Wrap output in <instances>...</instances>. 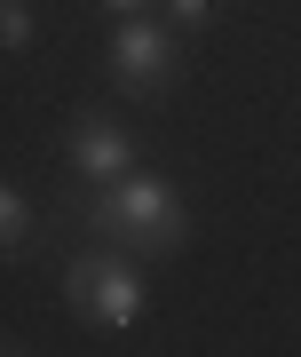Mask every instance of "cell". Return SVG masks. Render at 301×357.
Returning <instances> with one entry per match:
<instances>
[{"mask_svg": "<svg viewBox=\"0 0 301 357\" xmlns=\"http://www.w3.org/2000/svg\"><path fill=\"white\" fill-rule=\"evenodd\" d=\"M88 230L111 238V246H127V255H175V246L190 238V215H183V199H175L167 175L135 167L127 183H111V191L88 199Z\"/></svg>", "mask_w": 301, "mask_h": 357, "instance_id": "cell-1", "label": "cell"}, {"mask_svg": "<svg viewBox=\"0 0 301 357\" xmlns=\"http://www.w3.org/2000/svg\"><path fill=\"white\" fill-rule=\"evenodd\" d=\"M63 302H72L88 326H103V333H127L143 318V278H135L127 255H79L72 270H63Z\"/></svg>", "mask_w": 301, "mask_h": 357, "instance_id": "cell-2", "label": "cell"}, {"mask_svg": "<svg viewBox=\"0 0 301 357\" xmlns=\"http://www.w3.org/2000/svg\"><path fill=\"white\" fill-rule=\"evenodd\" d=\"M103 64L127 96H159L175 88L183 72V48H175V24H159V16H119L111 24V48H103Z\"/></svg>", "mask_w": 301, "mask_h": 357, "instance_id": "cell-3", "label": "cell"}, {"mask_svg": "<svg viewBox=\"0 0 301 357\" xmlns=\"http://www.w3.org/2000/svg\"><path fill=\"white\" fill-rule=\"evenodd\" d=\"M72 167H79V183L111 191V183L135 175V143H127V128H111L103 112H79L72 119Z\"/></svg>", "mask_w": 301, "mask_h": 357, "instance_id": "cell-4", "label": "cell"}, {"mask_svg": "<svg viewBox=\"0 0 301 357\" xmlns=\"http://www.w3.org/2000/svg\"><path fill=\"white\" fill-rule=\"evenodd\" d=\"M0 246H8V262L32 246V199H24V183H0Z\"/></svg>", "mask_w": 301, "mask_h": 357, "instance_id": "cell-5", "label": "cell"}, {"mask_svg": "<svg viewBox=\"0 0 301 357\" xmlns=\"http://www.w3.org/2000/svg\"><path fill=\"white\" fill-rule=\"evenodd\" d=\"M0 48H8V56L32 48V8H24V0H8V16H0Z\"/></svg>", "mask_w": 301, "mask_h": 357, "instance_id": "cell-6", "label": "cell"}, {"mask_svg": "<svg viewBox=\"0 0 301 357\" xmlns=\"http://www.w3.org/2000/svg\"><path fill=\"white\" fill-rule=\"evenodd\" d=\"M167 16H175V24H183V32H199V24H206V16H214V0H167Z\"/></svg>", "mask_w": 301, "mask_h": 357, "instance_id": "cell-7", "label": "cell"}, {"mask_svg": "<svg viewBox=\"0 0 301 357\" xmlns=\"http://www.w3.org/2000/svg\"><path fill=\"white\" fill-rule=\"evenodd\" d=\"M103 8H111V16H135V8H143V0H103Z\"/></svg>", "mask_w": 301, "mask_h": 357, "instance_id": "cell-8", "label": "cell"}, {"mask_svg": "<svg viewBox=\"0 0 301 357\" xmlns=\"http://www.w3.org/2000/svg\"><path fill=\"white\" fill-rule=\"evenodd\" d=\"M8 357H24V349H16V342H8Z\"/></svg>", "mask_w": 301, "mask_h": 357, "instance_id": "cell-9", "label": "cell"}]
</instances>
